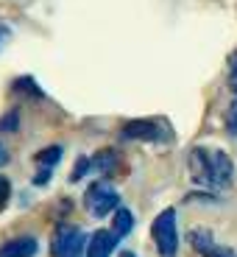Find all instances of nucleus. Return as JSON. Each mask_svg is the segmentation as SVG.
Wrapping results in <instances>:
<instances>
[{
    "label": "nucleus",
    "mask_w": 237,
    "mask_h": 257,
    "mask_svg": "<svg viewBox=\"0 0 237 257\" xmlns=\"http://www.w3.org/2000/svg\"><path fill=\"white\" fill-rule=\"evenodd\" d=\"M62 146H48V148H42V151H37V157H34V160H37V165L39 168H56L59 165V160H62Z\"/></svg>",
    "instance_id": "f8f14e48"
},
{
    "label": "nucleus",
    "mask_w": 237,
    "mask_h": 257,
    "mask_svg": "<svg viewBox=\"0 0 237 257\" xmlns=\"http://www.w3.org/2000/svg\"><path fill=\"white\" fill-rule=\"evenodd\" d=\"M226 132L237 135V92H234V101H231L229 112H226Z\"/></svg>",
    "instance_id": "dca6fc26"
},
{
    "label": "nucleus",
    "mask_w": 237,
    "mask_h": 257,
    "mask_svg": "<svg viewBox=\"0 0 237 257\" xmlns=\"http://www.w3.org/2000/svg\"><path fill=\"white\" fill-rule=\"evenodd\" d=\"M20 128V112L17 109H9L6 115L0 117V135H6V132H17Z\"/></svg>",
    "instance_id": "ddd939ff"
},
{
    "label": "nucleus",
    "mask_w": 237,
    "mask_h": 257,
    "mask_svg": "<svg viewBox=\"0 0 237 257\" xmlns=\"http://www.w3.org/2000/svg\"><path fill=\"white\" fill-rule=\"evenodd\" d=\"M90 171H92V160H90V157H78L76 168H73V174H70V182H81Z\"/></svg>",
    "instance_id": "4468645a"
},
{
    "label": "nucleus",
    "mask_w": 237,
    "mask_h": 257,
    "mask_svg": "<svg viewBox=\"0 0 237 257\" xmlns=\"http://www.w3.org/2000/svg\"><path fill=\"white\" fill-rule=\"evenodd\" d=\"M6 162H9V151H6V146L0 143V165H6Z\"/></svg>",
    "instance_id": "a211bd4d"
},
{
    "label": "nucleus",
    "mask_w": 237,
    "mask_h": 257,
    "mask_svg": "<svg viewBox=\"0 0 237 257\" xmlns=\"http://www.w3.org/2000/svg\"><path fill=\"white\" fill-rule=\"evenodd\" d=\"M190 179L204 190H226L234 182V162L220 148L195 146L187 157Z\"/></svg>",
    "instance_id": "f257e3e1"
},
{
    "label": "nucleus",
    "mask_w": 237,
    "mask_h": 257,
    "mask_svg": "<svg viewBox=\"0 0 237 257\" xmlns=\"http://www.w3.org/2000/svg\"><path fill=\"white\" fill-rule=\"evenodd\" d=\"M12 92H17V95H28V98H45V92L37 87V81H34L31 76H23V78H17V81L12 84Z\"/></svg>",
    "instance_id": "9b49d317"
},
{
    "label": "nucleus",
    "mask_w": 237,
    "mask_h": 257,
    "mask_svg": "<svg viewBox=\"0 0 237 257\" xmlns=\"http://www.w3.org/2000/svg\"><path fill=\"white\" fill-rule=\"evenodd\" d=\"M87 251V235L76 224H59L51 238V254L53 257H84Z\"/></svg>",
    "instance_id": "20e7f679"
},
{
    "label": "nucleus",
    "mask_w": 237,
    "mask_h": 257,
    "mask_svg": "<svg viewBox=\"0 0 237 257\" xmlns=\"http://www.w3.org/2000/svg\"><path fill=\"white\" fill-rule=\"evenodd\" d=\"M229 67H231V73H237V51L229 56Z\"/></svg>",
    "instance_id": "6ab92c4d"
},
{
    "label": "nucleus",
    "mask_w": 237,
    "mask_h": 257,
    "mask_svg": "<svg viewBox=\"0 0 237 257\" xmlns=\"http://www.w3.org/2000/svg\"><path fill=\"white\" fill-rule=\"evenodd\" d=\"M84 207L92 218H106L120 207V193L109 185L106 179L90 182V187L84 190Z\"/></svg>",
    "instance_id": "f03ea898"
},
{
    "label": "nucleus",
    "mask_w": 237,
    "mask_h": 257,
    "mask_svg": "<svg viewBox=\"0 0 237 257\" xmlns=\"http://www.w3.org/2000/svg\"><path fill=\"white\" fill-rule=\"evenodd\" d=\"M92 160V171L101 176H115L117 174V168H120V154H117L115 148H101L95 157H90Z\"/></svg>",
    "instance_id": "1a4fd4ad"
},
{
    "label": "nucleus",
    "mask_w": 237,
    "mask_h": 257,
    "mask_svg": "<svg viewBox=\"0 0 237 257\" xmlns=\"http://www.w3.org/2000/svg\"><path fill=\"white\" fill-rule=\"evenodd\" d=\"M9 201H12V182L6 176H0V212L9 207Z\"/></svg>",
    "instance_id": "2eb2a0df"
},
{
    "label": "nucleus",
    "mask_w": 237,
    "mask_h": 257,
    "mask_svg": "<svg viewBox=\"0 0 237 257\" xmlns=\"http://www.w3.org/2000/svg\"><path fill=\"white\" fill-rule=\"evenodd\" d=\"M51 174H53L51 168H39V171H37V176H34V185H37V187L48 185V182H51Z\"/></svg>",
    "instance_id": "f3484780"
},
{
    "label": "nucleus",
    "mask_w": 237,
    "mask_h": 257,
    "mask_svg": "<svg viewBox=\"0 0 237 257\" xmlns=\"http://www.w3.org/2000/svg\"><path fill=\"white\" fill-rule=\"evenodd\" d=\"M39 251V240L31 235H20L6 243H0V257H34Z\"/></svg>",
    "instance_id": "6e6552de"
},
{
    "label": "nucleus",
    "mask_w": 237,
    "mask_h": 257,
    "mask_svg": "<svg viewBox=\"0 0 237 257\" xmlns=\"http://www.w3.org/2000/svg\"><path fill=\"white\" fill-rule=\"evenodd\" d=\"M117 243L120 240L112 235V229H95L87 238V251H84V257H112V251L117 249Z\"/></svg>",
    "instance_id": "0eeeda50"
},
{
    "label": "nucleus",
    "mask_w": 237,
    "mask_h": 257,
    "mask_svg": "<svg viewBox=\"0 0 237 257\" xmlns=\"http://www.w3.org/2000/svg\"><path fill=\"white\" fill-rule=\"evenodd\" d=\"M190 246L198 251L201 257H237L234 249H229V246H220L218 240L212 238L209 229H192V232H190Z\"/></svg>",
    "instance_id": "423d86ee"
},
{
    "label": "nucleus",
    "mask_w": 237,
    "mask_h": 257,
    "mask_svg": "<svg viewBox=\"0 0 237 257\" xmlns=\"http://www.w3.org/2000/svg\"><path fill=\"white\" fill-rule=\"evenodd\" d=\"M131 229H134V215H131V210L117 207L115 215H112V235H115L117 240H123Z\"/></svg>",
    "instance_id": "9d476101"
},
{
    "label": "nucleus",
    "mask_w": 237,
    "mask_h": 257,
    "mask_svg": "<svg viewBox=\"0 0 237 257\" xmlns=\"http://www.w3.org/2000/svg\"><path fill=\"white\" fill-rule=\"evenodd\" d=\"M3 31H6V28H0V39H3Z\"/></svg>",
    "instance_id": "412c9836"
},
{
    "label": "nucleus",
    "mask_w": 237,
    "mask_h": 257,
    "mask_svg": "<svg viewBox=\"0 0 237 257\" xmlns=\"http://www.w3.org/2000/svg\"><path fill=\"white\" fill-rule=\"evenodd\" d=\"M120 137L123 140H134V143H165L170 140V132L154 117H137V120L123 123Z\"/></svg>",
    "instance_id": "39448f33"
},
{
    "label": "nucleus",
    "mask_w": 237,
    "mask_h": 257,
    "mask_svg": "<svg viewBox=\"0 0 237 257\" xmlns=\"http://www.w3.org/2000/svg\"><path fill=\"white\" fill-rule=\"evenodd\" d=\"M120 257H137L134 251H120Z\"/></svg>",
    "instance_id": "aec40b11"
},
{
    "label": "nucleus",
    "mask_w": 237,
    "mask_h": 257,
    "mask_svg": "<svg viewBox=\"0 0 237 257\" xmlns=\"http://www.w3.org/2000/svg\"><path fill=\"white\" fill-rule=\"evenodd\" d=\"M151 238H154L156 251L162 257H176V251H179V226H176L173 207L162 210L154 218V224H151Z\"/></svg>",
    "instance_id": "7ed1b4c3"
}]
</instances>
